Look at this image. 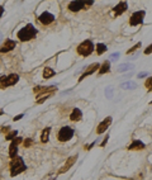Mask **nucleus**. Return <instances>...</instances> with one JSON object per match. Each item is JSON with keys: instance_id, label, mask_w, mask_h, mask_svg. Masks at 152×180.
Wrapping results in <instances>:
<instances>
[{"instance_id": "b1692460", "label": "nucleus", "mask_w": 152, "mask_h": 180, "mask_svg": "<svg viewBox=\"0 0 152 180\" xmlns=\"http://www.w3.org/2000/svg\"><path fill=\"white\" fill-rule=\"evenodd\" d=\"M17 134H18L17 131H10V132H8L5 134V140L6 141H13L15 137H17Z\"/></svg>"}, {"instance_id": "20e7f679", "label": "nucleus", "mask_w": 152, "mask_h": 180, "mask_svg": "<svg viewBox=\"0 0 152 180\" xmlns=\"http://www.w3.org/2000/svg\"><path fill=\"white\" fill-rule=\"evenodd\" d=\"M72 137H74V130H72L71 127H67V126L62 127L58 132V136H57L58 141H61V142H67V141H70Z\"/></svg>"}, {"instance_id": "dca6fc26", "label": "nucleus", "mask_w": 152, "mask_h": 180, "mask_svg": "<svg viewBox=\"0 0 152 180\" xmlns=\"http://www.w3.org/2000/svg\"><path fill=\"white\" fill-rule=\"evenodd\" d=\"M17 155H18V146L12 142L10 146H9V157L14 159V157H17Z\"/></svg>"}, {"instance_id": "6ab92c4d", "label": "nucleus", "mask_w": 152, "mask_h": 180, "mask_svg": "<svg viewBox=\"0 0 152 180\" xmlns=\"http://www.w3.org/2000/svg\"><path fill=\"white\" fill-rule=\"evenodd\" d=\"M6 78H8V85L9 86L15 85L18 82V80H19V76L17 75V74H10V75H8Z\"/></svg>"}, {"instance_id": "9d476101", "label": "nucleus", "mask_w": 152, "mask_h": 180, "mask_svg": "<svg viewBox=\"0 0 152 180\" xmlns=\"http://www.w3.org/2000/svg\"><path fill=\"white\" fill-rule=\"evenodd\" d=\"M110 123H112V117H107L103 122H100L99 123V126H98V128H96V133L98 134L104 133L108 130V127L110 126Z\"/></svg>"}, {"instance_id": "4be33fe9", "label": "nucleus", "mask_w": 152, "mask_h": 180, "mask_svg": "<svg viewBox=\"0 0 152 180\" xmlns=\"http://www.w3.org/2000/svg\"><path fill=\"white\" fill-rule=\"evenodd\" d=\"M107 50H108V48H107V46L104 43H98L96 44V53L98 55H103Z\"/></svg>"}, {"instance_id": "412c9836", "label": "nucleus", "mask_w": 152, "mask_h": 180, "mask_svg": "<svg viewBox=\"0 0 152 180\" xmlns=\"http://www.w3.org/2000/svg\"><path fill=\"white\" fill-rule=\"evenodd\" d=\"M8 86V78L5 75L0 76V89H6Z\"/></svg>"}, {"instance_id": "0eeeda50", "label": "nucleus", "mask_w": 152, "mask_h": 180, "mask_svg": "<svg viewBox=\"0 0 152 180\" xmlns=\"http://www.w3.org/2000/svg\"><path fill=\"white\" fill-rule=\"evenodd\" d=\"M57 88L56 86H36L33 89V93L36 94L37 96L38 95H42V94H47V93H53Z\"/></svg>"}, {"instance_id": "4468645a", "label": "nucleus", "mask_w": 152, "mask_h": 180, "mask_svg": "<svg viewBox=\"0 0 152 180\" xmlns=\"http://www.w3.org/2000/svg\"><path fill=\"white\" fill-rule=\"evenodd\" d=\"M146 147V145L142 142V141H139V140H134L133 142L128 146V150H131V151H134V150H137V151H141V150H143Z\"/></svg>"}, {"instance_id": "473e14b6", "label": "nucleus", "mask_w": 152, "mask_h": 180, "mask_svg": "<svg viewBox=\"0 0 152 180\" xmlns=\"http://www.w3.org/2000/svg\"><path fill=\"white\" fill-rule=\"evenodd\" d=\"M8 132H10V127H9V126L3 127V133H8Z\"/></svg>"}, {"instance_id": "f3484780", "label": "nucleus", "mask_w": 152, "mask_h": 180, "mask_svg": "<svg viewBox=\"0 0 152 180\" xmlns=\"http://www.w3.org/2000/svg\"><path fill=\"white\" fill-rule=\"evenodd\" d=\"M109 71H110V62L109 61H104L103 65H101L100 69H99V74L100 75H103V74H107Z\"/></svg>"}, {"instance_id": "58836bf2", "label": "nucleus", "mask_w": 152, "mask_h": 180, "mask_svg": "<svg viewBox=\"0 0 152 180\" xmlns=\"http://www.w3.org/2000/svg\"><path fill=\"white\" fill-rule=\"evenodd\" d=\"M4 114V110H3V109H0V115H3Z\"/></svg>"}, {"instance_id": "c9c22d12", "label": "nucleus", "mask_w": 152, "mask_h": 180, "mask_svg": "<svg viewBox=\"0 0 152 180\" xmlns=\"http://www.w3.org/2000/svg\"><path fill=\"white\" fill-rule=\"evenodd\" d=\"M105 94H107V95H108V96H109V98H110V96H112V89H110V88L108 89L107 91H105Z\"/></svg>"}, {"instance_id": "e433bc0d", "label": "nucleus", "mask_w": 152, "mask_h": 180, "mask_svg": "<svg viewBox=\"0 0 152 180\" xmlns=\"http://www.w3.org/2000/svg\"><path fill=\"white\" fill-rule=\"evenodd\" d=\"M143 76H147V74H146V72H141L138 75V78H143Z\"/></svg>"}, {"instance_id": "ea45409f", "label": "nucleus", "mask_w": 152, "mask_h": 180, "mask_svg": "<svg viewBox=\"0 0 152 180\" xmlns=\"http://www.w3.org/2000/svg\"><path fill=\"white\" fill-rule=\"evenodd\" d=\"M51 180H56V179H51Z\"/></svg>"}, {"instance_id": "c85d7f7f", "label": "nucleus", "mask_w": 152, "mask_h": 180, "mask_svg": "<svg viewBox=\"0 0 152 180\" xmlns=\"http://www.w3.org/2000/svg\"><path fill=\"white\" fill-rule=\"evenodd\" d=\"M32 143H33V140H31V138H27V140L23 142V146L24 147H31Z\"/></svg>"}, {"instance_id": "2f4dec72", "label": "nucleus", "mask_w": 152, "mask_h": 180, "mask_svg": "<svg viewBox=\"0 0 152 180\" xmlns=\"http://www.w3.org/2000/svg\"><path fill=\"white\" fill-rule=\"evenodd\" d=\"M118 57H119V52H115V53L110 55V59H112V60H117Z\"/></svg>"}, {"instance_id": "bb28decb", "label": "nucleus", "mask_w": 152, "mask_h": 180, "mask_svg": "<svg viewBox=\"0 0 152 180\" xmlns=\"http://www.w3.org/2000/svg\"><path fill=\"white\" fill-rule=\"evenodd\" d=\"M145 86L147 88L148 91H152V78H148L147 80L145 81Z\"/></svg>"}, {"instance_id": "7c9ffc66", "label": "nucleus", "mask_w": 152, "mask_h": 180, "mask_svg": "<svg viewBox=\"0 0 152 180\" xmlns=\"http://www.w3.org/2000/svg\"><path fill=\"white\" fill-rule=\"evenodd\" d=\"M150 53H152V44H150V46L145 50V55H150Z\"/></svg>"}, {"instance_id": "f704fd0d", "label": "nucleus", "mask_w": 152, "mask_h": 180, "mask_svg": "<svg viewBox=\"0 0 152 180\" xmlns=\"http://www.w3.org/2000/svg\"><path fill=\"white\" fill-rule=\"evenodd\" d=\"M107 142H108V134H107V137L104 138V141H103V142L100 143V146H101V147H104V146H105V145H107Z\"/></svg>"}, {"instance_id": "cd10ccee", "label": "nucleus", "mask_w": 152, "mask_h": 180, "mask_svg": "<svg viewBox=\"0 0 152 180\" xmlns=\"http://www.w3.org/2000/svg\"><path fill=\"white\" fill-rule=\"evenodd\" d=\"M139 47H141V42H138L137 44H134V46H133L132 48H129V50L127 51V55H131V53H133V52H134V51H137Z\"/></svg>"}, {"instance_id": "a211bd4d", "label": "nucleus", "mask_w": 152, "mask_h": 180, "mask_svg": "<svg viewBox=\"0 0 152 180\" xmlns=\"http://www.w3.org/2000/svg\"><path fill=\"white\" fill-rule=\"evenodd\" d=\"M50 132H51V128H50V127H47V128H44V130H43L42 134H41V141H42L43 143H47V142H48Z\"/></svg>"}, {"instance_id": "c756f323", "label": "nucleus", "mask_w": 152, "mask_h": 180, "mask_svg": "<svg viewBox=\"0 0 152 180\" xmlns=\"http://www.w3.org/2000/svg\"><path fill=\"white\" fill-rule=\"evenodd\" d=\"M12 142L14 143V145H17V146H18L19 143H22V142H23V138H22V137H15L14 140L12 141Z\"/></svg>"}, {"instance_id": "423d86ee", "label": "nucleus", "mask_w": 152, "mask_h": 180, "mask_svg": "<svg viewBox=\"0 0 152 180\" xmlns=\"http://www.w3.org/2000/svg\"><path fill=\"white\" fill-rule=\"evenodd\" d=\"M38 20L44 25H48L51 23H53V20H55V15L51 14V13H48V12H43L42 14L38 17Z\"/></svg>"}, {"instance_id": "39448f33", "label": "nucleus", "mask_w": 152, "mask_h": 180, "mask_svg": "<svg viewBox=\"0 0 152 180\" xmlns=\"http://www.w3.org/2000/svg\"><path fill=\"white\" fill-rule=\"evenodd\" d=\"M146 13L143 10H139V12H136L133 13V14L131 15V18H129V24L131 25H139L143 23V18H145Z\"/></svg>"}, {"instance_id": "5701e85b", "label": "nucleus", "mask_w": 152, "mask_h": 180, "mask_svg": "<svg viewBox=\"0 0 152 180\" xmlns=\"http://www.w3.org/2000/svg\"><path fill=\"white\" fill-rule=\"evenodd\" d=\"M53 93H47V94H42V95H38V99H37V103L38 104H41V103H43L46 99H48L51 95H52Z\"/></svg>"}, {"instance_id": "9b49d317", "label": "nucleus", "mask_w": 152, "mask_h": 180, "mask_svg": "<svg viewBox=\"0 0 152 180\" xmlns=\"http://www.w3.org/2000/svg\"><path fill=\"white\" fill-rule=\"evenodd\" d=\"M17 46V42L13 40H5V42L0 46V52L4 53V52H9V51H12L13 48H15Z\"/></svg>"}, {"instance_id": "f257e3e1", "label": "nucleus", "mask_w": 152, "mask_h": 180, "mask_svg": "<svg viewBox=\"0 0 152 180\" xmlns=\"http://www.w3.org/2000/svg\"><path fill=\"white\" fill-rule=\"evenodd\" d=\"M36 36H37V29L33 27V24H31V23L22 28V29L18 32V34H17V37L22 41V42L33 40Z\"/></svg>"}, {"instance_id": "2eb2a0df", "label": "nucleus", "mask_w": 152, "mask_h": 180, "mask_svg": "<svg viewBox=\"0 0 152 180\" xmlns=\"http://www.w3.org/2000/svg\"><path fill=\"white\" fill-rule=\"evenodd\" d=\"M81 118H82V113L79 108H75L74 110L71 112V114H70V119L72 122H79Z\"/></svg>"}, {"instance_id": "aec40b11", "label": "nucleus", "mask_w": 152, "mask_h": 180, "mask_svg": "<svg viewBox=\"0 0 152 180\" xmlns=\"http://www.w3.org/2000/svg\"><path fill=\"white\" fill-rule=\"evenodd\" d=\"M55 74H56V71L53 69H51V67H44V70H43V78L47 80V79L52 78V76H55Z\"/></svg>"}, {"instance_id": "ddd939ff", "label": "nucleus", "mask_w": 152, "mask_h": 180, "mask_svg": "<svg viewBox=\"0 0 152 180\" xmlns=\"http://www.w3.org/2000/svg\"><path fill=\"white\" fill-rule=\"evenodd\" d=\"M85 5H86L85 1H71L69 4V10L76 13V12L81 10V9H85Z\"/></svg>"}, {"instance_id": "7ed1b4c3", "label": "nucleus", "mask_w": 152, "mask_h": 180, "mask_svg": "<svg viewBox=\"0 0 152 180\" xmlns=\"http://www.w3.org/2000/svg\"><path fill=\"white\" fill-rule=\"evenodd\" d=\"M94 48H95L94 43L91 42V41L86 40V41L81 42V43L77 46V53L81 55V56H85V57H86V56H89V55L93 53Z\"/></svg>"}, {"instance_id": "72a5a7b5", "label": "nucleus", "mask_w": 152, "mask_h": 180, "mask_svg": "<svg viewBox=\"0 0 152 180\" xmlns=\"http://www.w3.org/2000/svg\"><path fill=\"white\" fill-rule=\"evenodd\" d=\"M23 115H24V114H19V115H17V117H14V118H13V121H14V122L19 121V119H20V118H23Z\"/></svg>"}, {"instance_id": "a878e982", "label": "nucleus", "mask_w": 152, "mask_h": 180, "mask_svg": "<svg viewBox=\"0 0 152 180\" xmlns=\"http://www.w3.org/2000/svg\"><path fill=\"white\" fill-rule=\"evenodd\" d=\"M132 65H129V63H123V65H120L118 67V71L119 72H123V71H127V70H129V69H132Z\"/></svg>"}, {"instance_id": "f8f14e48", "label": "nucleus", "mask_w": 152, "mask_h": 180, "mask_svg": "<svg viewBox=\"0 0 152 180\" xmlns=\"http://www.w3.org/2000/svg\"><path fill=\"white\" fill-rule=\"evenodd\" d=\"M127 8H128V4H127L126 1H120L119 4H117V5L113 8L114 15H115V17H118V15L123 14V13H124V12L127 10Z\"/></svg>"}, {"instance_id": "a19ab883", "label": "nucleus", "mask_w": 152, "mask_h": 180, "mask_svg": "<svg viewBox=\"0 0 152 180\" xmlns=\"http://www.w3.org/2000/svg\"><path fill=\"white\" fill-rule=\"evenodd\" d=\"M150 104H152V102H151V103H150Z\"/></svg>"}, {"instance_id": "f03ea898", "label": "nucleus", "mask_w": 152, "mask_h": 180, "mask_svg": "<svg viewBox=\"0 0 152 180\" xmlns=\"http://www.w3.org/2000/svg\"><path fill=\"white\" fill-rule=\"evenodd\" d=\"M25 169H27V166H25V164H24L22 157L17 156V157H14V159L10 161V176H12V178H14V176L22 174Z\"/></svg>"}, {"instance_id": "6e6552de", "label": "nucleus", "mask_w": 152, "mask_h": 180, "mask_svg": "<svg viewBox=\"0 0 152 180\" xmlns=\"http://www.w3.org/2000/svg\"><path fill=\"white\" fill-rule=\"evenodd\" d=\"M76 160H77V155H74V156H71V157H69L67 160H66V162H65V165L62 166L61 169H60V171H58V174H63V172H66V171H69L70 168H71L72 165L76 162Z\"/></svg>"}, {"instance_id": "4c0bfd02", "label": "nucleus", "mask_w": 152, "mask_h": 180, "mask_svg": "<svg viewBox=\"0 0 152 180\" xmlns=\"http://www.w3.org/2000/svg\"><path fill=\"white\" fill-rule=\"evenodd\" d=\"M3 13H4V8H3V6H0V17L3 15Z\"/></svg>"}, {"instance_id": "1a4fd4ad", "label": "nucleus", "mask_w": 152, "mask_h": 180, "mask_svg": "<svg viewBox=\"0 0 152 180\" xmlns=\"http://www.w3.org/2000/svg\"><path fill=\"white\" fill-rule=\"evenodd\" d=\"M100 69V65L98 62H95V63H91L90 66L88 67L86 70H85V72L82 74V75L80 76V79H79V81H82V80H84L85 78H86V76H89V75H91V74H94L95 71H96V70H99Z\"/></svg>"}, {"instance_id": "393cba45", "label": "nucleus", "mask_w": 152, "mask_h": 180, "mask_svg": "<svg viewBox=\"0 0 152 180\" xmlns=\"http://www.w3.org/2000/svg\"><path fill=\"white\" fill-rule=\"evenodd\" d=\"M136 82H132V81H127V82H123L122 84V88L123 89H134L136 88Z\"/></svg>"}]
</instances>
